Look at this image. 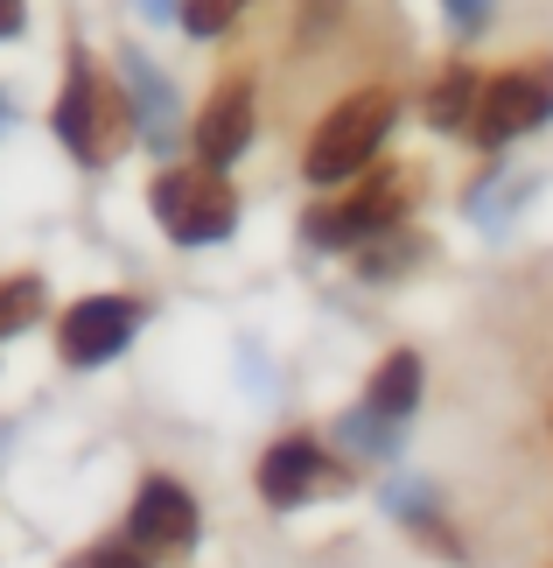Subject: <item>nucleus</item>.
<instances>
[{
  "label": "nucleus",
  "instance_id": "obj_2",
  "mask_svg": "<svg viewBox=\"0 0 553 568\" xmlns=\"http://www.w3.org/2000/svg\"><path fill=\"white\" fill-rule=\"evenodd\" d=\"M392 113H400V99H392L386 84H365V92L337 99V105L322 113L316 141H308L301 176L316 183V190H337V183H350V176H365L371 155H379L386 134H392Z\"/></svg>",
  "mask_w": 553,
  "mask_h": 568
},
{
  "label": "nucleus",
  "instance_id": "obj_11",
  "mask_svg": "<svg viewBox=\"0 0 553 568\" xmlns=\"http://www.w3.org/2000/svg\"><path fill=\"white\" fill-rule=\"evenodd\" d=\"M477 105H483V78L470 71V63H449V71L428 84V126H434V134L477 126Z\"/></svg>",
  "mask_w": 553,
  "mask_h": 568
},
{
  "label": "nucleus",
  "instance_id": "obj_15",
  "mask_svg": "<svg viewBox=\"0 0 553 568\" xmlns=\"http://www.w3.org/2000/svg\"><path fill=\"white\" fill-rule=\"evenodd\" d=\"M238 14H246V0H183V29H190V36H204V42H211V36H225Z\"/></svg>",
  "mask_w": 553,
  "mask_h": 568
},
{
  "label": "nucleus",
  "instance_id": "obj_21",
  "mask_svg": "<svg viewBox=\"0 0 553 568\" xmlns=\"http://www.w3.org/2000/svg\"><path fill=\"white\" fill-rule=\"evenodd\" d=\"M8 126H14V105H8V92H0V141H8Z\"/></svg>",
  "mask_w": 553,
  "mask_h": 568
},
{
  "label": "nucleus",
  "instance_id": "obj_14",
  "mask_svg": "<svg viewBox=\"0 0 553 568\" xmlns=\"http://www.w3.org/2000/svg\"><path fill=\"white\" fill-rule=\"evenodd\" d=\"M344 443L350 449H365V456H392V435H400V422H386L379 407H358V414H344Z\"/></svg>",
  "mask_w": 553,
  "mask_h": 568
},
{
  "label": "nucleus",
  "instance_id": "obj_6",
  "mask_svg": "<svg viewBox=\"0 0 553 568\" xmlns=\"http://www.w3.org/2000/svg\"><path fill=\"white\" fill-rule=\"evenodd\" d=\"M134 331H141V302H126V295H84L57 323V352H63V365H84V373H92V365L120 358L126 344H134Z\"/></svg>",
  "mask_w": 553,
  "mask_h": 568
},
{
  "label": "nucleus",
  "instance_id": "obj_5",
  "mask_svg": "<svg viewBox=\"0 0 553 568\" xmlns=\"http://www.w3.org/2000/svg\"><path fill=\"white\" fill-rule=\"evenodd\" d=\"M400 211H407V190L400 176H371L344 196V204H329V211H308V239L329 253H344V246H371V239H386V232H400Z\"/></svg>",
  "mask_w": 553,
  "mask_h": 568
},
{
  "label": "nucleus",
  "instance_id": "obj_10",
  "mask_svg": "<svg viewBox=\"0 0 553 568\" xmlns=\"http://www.w3.org/2000/svg\"><path fill=\"white\" fill-rule=\"evenodd\" d=\"M120 84L126 99H134V126L154 155H175V84L154 71V57L141 50H120Z\"/></svg>",
  "mask_w": 553,
  "mask_h": 568
},
{
  "label": "nucleus",
  "instance_id": "obj_4",
  "mask_svg": "<svg viewBox=\"0 0 553 568\" xmlns=\"http://www.w3.org/2000/svg\"><path fill=\"white\" fill-rule=\"evenodd\" d=\"M553 120V57H533V63H519V71H504L483 84V105H477V148H512L525 134H540V126Z\"/></svg>",
  "mask_w": 553,
  "mask_h": 568
},
{
  "label": "nucleus",
  "instance_id": "obj_7",
  "mask_svg": "<svg viewBox=\"0 0 553 568\" xmlns=\"http://www.w3.org/2000/svg\"><path fill=\"white\" fill-rule=\"evenodd\" d=\"M204 519H196V498L175 485V477H147L134 491V513H126V540L141 555H190Z\"/></svg>",
  "mask_w": 553,
  "mask_h": 568
},
{
  "label": "nucleus",
  "instance_id": "obj_9",
  "mask_svg": "<svg viewBox=\"0 0 553 568\" xmlns=\"http://www.w3.org/2000/svg\"><path fill=\"white\" fill-rule=\"evenodd\" d=\"M329 485V456L308 443V435H287V443H274L267 456H259V498L267 506H308Z\"/></svg>",
  "mask_w": 553,
  "mask_h": 568
},
{
  "label": "nucleus",
  "instance_id": "obj_8",
  "mask_svg": "<svg viewBox=\"0 0 553 568\" xmlns=\"http://www.w3.org/2000/svg\"><path fill=\"white\" fill-rule=\"evenodd\" d=\"M196 155H204L211 169H232L238 155H246V141H253V84L246 78H225L211 92V105L196 113Z\"/></svg>",
  "mask_w": 553,
  "mask_h": 568
},
{
  "label": "nucleus",
  "instance_id": "obj_18",
  "mask_svg": "<svg viewBox=\"0 0 553 568\" xmlns=\"http://www.w3.org/2000/svg\"><path fill=\"white\" fill-rule=\"evenodd\" d=\"M84 568H147V555L134 548V540H126V548H99V555L84 561Z\"/></svg>",
  "mask_w": 553,
  "mask_h": 568
},
{
  "label": "nucleus",
  "instance_id": "obj_1",
  "mask_svg": "<svg viewBox=\"0 0 553 568\" xmlns=\"http://www.w3.org/2000/svg\"><path fill=\"white\" fill-rule=\"evenodd\" d=\"M50 126H57V141L71 148L84 169H105L126 141L141 134L126 84H99V71H92V57H84V50H71V71H63V92H57Z\"/></svg>",
  "mask_w": 553,
  "mask_h": 568
},
{
  "label": "nucleus",
  "instance_id": "obj_17",
  "mask_svg": "<svg viewBox=\"0 0 553 568\" xmlns=\"http://www.w3.org/2000/svg\"><path fill=\"white\" fill-rule=\"evenodd\" d=\"M344 8H350V0H301V36H308V42L329 36V29L344 21Z\"/></svg>",
  "mask_w": 553,
  "mask_h": 568
},
{
  "label": "nucleus",
  "instance_id": "obj_20",
  "mask_svg": "<svg viewBox=\"0 0 553 568\" xmlns=\"http://www.w3.org/2000/svg\"><path fill=\"white\" fill-rule=\"evenodd\" d=\"M147 21H183V0H141Z\"/></svg>",
  "mask_w": 553,
  "mask_h": 568
},
{
  "label": "nucleus",
  "instance_id": "obj_19",
  "mask_svg": "<svg viewBox=\"0 0 553 568\" xmlns=\"http://www.w3.org/2000/svg\"><path fill=\"white\" fill-rule=\"evenodd\" d=\"M21 21H29V14H21V0H0V42H14Z\"/></svg>",
  "mask_w": 553,
  "mask_h": 568
},
{
  "label": "nucleus",
  "instance_id": "obj_16",
  "mask_svg": "<svg viewBox=\"0 0 553 568\" xmlns=\"http://www.w3.org/2000/svg\"><path fill=\"white\" fill-rule=\"evenodd\" d=\"M441 8H449V29H455V36H483V29H491V8H498V0H441Z\"/></svg>",
  "mask_w": 553,
  "mask_h": 568
},
{
  "label": "nucleus",
  "instance_id": "obj_12",
  "mask_svg": "<svg viewBox=\"0 0 553 568\" xmlns=\"http://www.w3.org/2000/svg\"><path fill=\"white\" fill-rule=\"evenodd\" d=\"M420 379H428V373H420V358H413V352H392L379 373H371L365 407H379L386 422H407V414L420 407Z\"/></svg>",
  "mask_w": 553,
  "mask_h": 568
},
{
  "label": "nucleus",
  "instance_id": "obj_3",
  "mask_svg": "<svg viewBox=\"0 0 553 568\" xmlns=\"http://www.w3.org/2000/svg\"><path fill=\"white\" fill-rule=\"evenodd\" d=\"M147 204H154V225H162L175 246H217V239H232V225H238V196L211 162H196V169L168 162L162 176L147 183Z\"/></svg>",
  "mask_w": 553,
  "mask_h": 568
},
{
  "label": "nucleus",
  "instance_id": "obj_13",
  "mask_svg": "<svg viewBox=\"0 0 553 568\" xmlns=\"http://www.w3.org/2000/svg\"><path fill=\"white\" fill-rule=\"evenodd\" d=\"M35 316H42V281H35V274H14V281H0V337L29 331Z\"/></svg>",
  "mask_w": 553,
  "mask_h": 568
}]
</instances>
